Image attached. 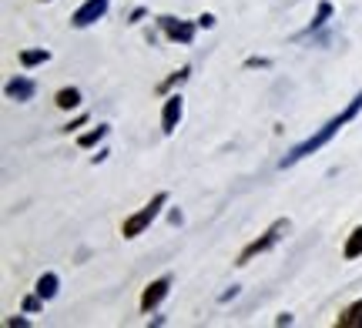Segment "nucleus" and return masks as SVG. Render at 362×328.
Listing matches in <instances>:
<instances>
[{
    "mask_svg": "<svg viewBox=\"0 0 362 328\" xmlns=\"http://www.w3.org/2000/svg\"><path fill=\"white\" fill-rule=\"evenodd\" d=\"M158 24H161V30H165L171 40H178V44H192V40H194V30H198V24L175 20V17H161Z\"/></svg>",
    "mask_w": 362,
    "mask_h": 328,
    "instance_id": "6",
    "label": "nucleus"
},
{
    "mask_svg": "<svg viewBox=\"0 0 362 328\" xmlns=\"http://www.w3.org/2000/svg\"><path fill=\"white\" fill-rule=\"evenodd\" d=\"M107 7H111V0H84L78 11H74L71 24L74 27H90L94 20H101L104 13H107Z\"/></svg>",
    "mask_w": 362,
    "mask_h": 328,
    "instance_id": "4",
    "label": "nucleus"
},
{
    "mask_svg": "<svg viewBox=\"0 0 362 328\" xmlns=\"http://www.w3.org/2000/svg\"><path fill=\"white\" fill-rule=\"evenodd\" d=\"M285 231H288V221H275L269 231H265V235L255 238L252 245H245V248H242V255H238V265H248L252 258H255V255H262V251L275 248V245H279V238H282Z\"/></svg>",
    "mask_w": 362,
    "mask_h": 328,
    "instance_id": "3",
    "label": "nucleus"
},
{
    "mask_svg": "<svg viewBox=\"0 0 362 328\" xmlns=\"http://www.w3.org/2000/svg\"><path fill=\"white\" fill-rule=\"evenodd\" d=\"M7 325H11V328H27V318H11Z\"/></svg>",
    "mask_w": 362,
    "mask_h": 328,
    "instance_id": "19",
    "label": "nucleus"
},
{
    "mask_svg": "<svg viewBox=\"0 0 362 328\" xmlns=\"http://www.w3.org/2000/svg\"><path fill=\"white\" fill-rule=\"evenodd\" d=\"M40 305H44V298H40V295H30V298H24V312H40Z\"/></svg>",
    "mask_w": 362,
    "mask_h": 328,
    "instance_id": "17",
    "label": "nucleus"
},
{
    "mask_svg": "<svg viewBox=\"0 0 362 328\" xmlns=\"http://www.w3.org/2000/svg\"><path fill=\"white\" fill-rule=\"evenodd\" d=\"M54 104L61 107V111H71V107L81 104V91H78V87H64V91H57Z\"/></svg>",
    "mask_w": 362,
    "mask_h": 328,
    "instance_id": "11",
    "label": "nucleus"
},
{
    "mask_svg": "<svg viewBox=\"0 0 362 328\" xmlns=\"http://www.w3.org/2000/svg\"><path fill=\"white\" fill-rule=\"evenodd\" d=\"M165 205H168V195H165V191H158V195L151 198V201H148V205H144L138 214L124 218V224H121V235H124V238L144 235V231H148V224H151L158 214H161V208H165Z\"/></svg>",
    "mask_w": 362,
    "mask_h": 328,
    "instance_id": "2",
    "label": "nucleus"
},
{
    "mask_svg": "<svg viewBox=\"0 0 362 328\" xmlns=\"http://www.w3.org/2000/svg\"><path fill=\"white\" fill-rule=\"evenodd\" d=\"M57 285H61V278L54 275V272H44V275L37 278V288H34V291H37L44 302H51L54 295H57Z\"/></svg>",
    "mask_w": 362,
    "mask_h": 328,
    "instance_id": "10",
    "label": "nucleus"
},
{
    "mask_svg": "<svg viewBox=\"0 0 362 328\" xmlns=\"http://www.w3.org/2000/svg\"><path fill=\"white\" fill-rule=\"evenodd\" d=\"M188 74H192V67H181L178 74H171V78L165 80V84H158V94H168L171 87H178V84H185V80H188Z\"/></svg>",
    "mask_w": 362,
    "mask_h": 328,
    "instance_id": "15",
    "label": "nucleus"
},
{
    "mask_svg": "<svg viewBox=\"0 0 362 328\" xmlns=\"http://www.w3.org/2000/svg\"><path fill=\"white\" fill-rule=\"evenodd\" d=\"M34 94H37V84L30 78H13L11 84H7V97H11V101H30Z\"/></svg>",
    "mask_w": 362,
    "mask_h": 328,
    "instance_id": "8",
    "label": "nucleus"
},
{
    "mask_svg": "<svg viewBox=\"0 0 362 328\" xmlns=\"http://www.w3.org/2000/svg\"><path fill=\"white\" fill-rule=\"evenodd\" d=\"M51 61V51H44V47H37V51H21V64L24 67H37V64H47Z\"/></svg>",
    "mask_w": 362,
    "mask_h": 328,
    "instance_id": "12",
    "label": "nucleus"
},
{
    "mask_svg": "<svg viewBox=\"0 0 362 328\" xmlns=\"http://www.w3.org/2000/svg\"><path fill=\"white\" fill-rule=\"evenodd\" d=\"M168 288H171V278H158V281H151V285L141 291V312L158 308V305H161V298L168 295Z\"/></svg>",
    "mask_w": 362,
    "mask_h": 328,
    "instance_id": "7",
    "label": "nucleus"
},
{
    "mask_svg": "<svg viewBox=\"0 0 362 328\" xmlns=\"http://www.w3.org/2000/svg\"><path fill=\"white\" fill-rule=\"evenodd\" d=\"M359 255H362V224L349 235V241H346V258H359Z\"/></svg>",
    "mask_w": 362,
    "mask_h": 328,
    "instance_id": "16",
    "label": "nucleus"
},
{
    "mask_svg": "<svg viewBox=\"0 0 362 328\" xmlns=\"http://www.w3.org/2000/svg\"><path fill=\"white\" fill-rule=\"evenodd\" d=\"M329 17H332V4H329V0H322V4H319V11H315V17H312V24L305 27V34L319 30V27H322L325 20H329Z\"/></svg>",
    "mask_w": 362,
    "mask_h": 328,
    "instance_id": "13",
    "label": "nucleus"
},
{
    "mask_svg": "<svg viewBox=\"0 0 362 328\" xmlns=\"http://www.w3.org/2000/svg\"><path fill=\"white\" fill-rule=\"evenodd\" d=\"M104 138H107V124H98L94 131L81 134V138H78V145H81V147H94L98 141H104Z\"/></svg>",
    "mask_w": 362,
    "mask_h": 328,
    "instance_id": "14",
    "label": "nucleus"
},
{
    "mask_svg": "<svg viewBox=\"0 0 362 328\" xmlns=\"http://www.w3.org/2000/svg\"><path fill=\"white\" fill-rule=\"evenodd\" d=\"M181 114H185V101H181V94H168V97H165V111H161V131L175 134Z\"/></svg>",
    "mask_w": 362,
    "mask_h": 328,
    "instance_id": "5",
    "label": "nucleus"
},
{
    "mask_svg": "<svg viewBox=\"0 0 362 328\" xmlns=\"http://www.w3.org/2000/svg\"><path fill=\"white\" fill-rule=\"evenodd\" d=\"M336 325L339 328H362V298H359V302H352L349 308L336 318Z\"/></svg>",
    "mask_w": 362,
    "mask_h": 328,
    "instance_id": "9",
    "label": "nucleus"
},
{
    "mask_svg": "<svg viewBox=\"0 0 362 328\" xmlns=\"http://www.w3.org/2000/svg\"><path fill=\"white\" fill-rule=\"evenodd\" d=\"M359 111H362V94H356V97L349 101V107H346V111H342L339 118H332L329 124H325V128H319V131L312 134V138H305L302 145H296L292 151H288V154H285V158H282V168H292L296 161L309 158V154H315L319 147H325L339 131H342V128H346V124H349L352 118H356V114H359Z\"/></svg>",
    "mask_w": 362,
    "mask_h": 328,
    "instance_id": "1",
    "label": "nucleus"
},
{
    "mask_svg": "<svg viewBox=\"0 0 362 328\" xmlns=\"http://www.w3.org/2000/svg\"><path fill=\"white\" fill-rule=\"evenodd\" d=\"M198 27H215V17H211V13H202V17H198Z\"/></svg>",
    "mask_w": 362,
    "mask_h": 328,
    "instance_id": "18",
    "label": "nucleus"
}]
</instances>
